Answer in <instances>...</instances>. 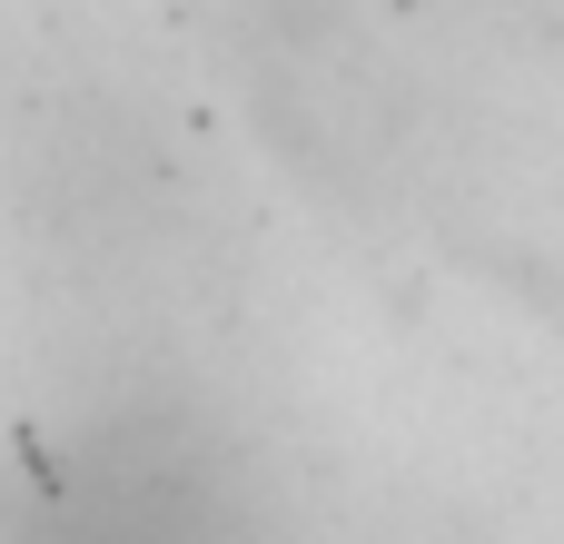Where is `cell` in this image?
Instances as JSON below:
<instances>
[{
  "mask_svg": "<svg viewBox=\"0 0 564 544\" xmlns=\"http://www.w3.org/2000/svg\"><path fill=\"white\" fill-rule=\"evenodd\" d=\"M258 149L337 218H416L466 178L476 79L387 0H218Z\"/></svg>",
  "mask_w": 564,
  "mask_h": 544,
  "instance_id": "6da1fadb",
  "label": "cell"
},
{
  "mask_svg": "<svg viewBox=\"0 0 564 544\" xmlns=\"http://www.w3.org/2000/svg\"><path fill=\"white\" fill-rule=\"evenodd\" d=\"M0 544H297L208 387L79 377L59 436L0 486Z\"/></svg>",
  "mask_w": 564,
  "mask_h": 544,
  "instance_id": "7a4b0ae2",
  "label": "cell"
},
{
  "mask_svg": "<svg viewBox=\"0 0 564 544\" xmlns=\"http://www.w3.org/2000/svg\"><path fill=\"white\" fill-rule=\"evenodd\" d=\"M426 50H446L466 79L535 69L564 50V0H387Z\"/></svg>",
  "mask_w": 564,
  "mask_h": 544,
  "instance_id": "3957f363",
  "label": "cell"
},
{
  "mask_svg": "<svg viewBox=\"0 0 564 544\" xmlns=\"http://www.w3.org/2000/svg\"><path fill=\"white\" fill-rule=\"evenodd\" d=\"M297 544H506L466 496L436 486H367L347 505H327L317 525H297Z\"/></svg>",
  "mask_w": 564,
  "mask_h": 544,
  "instance_id": "277c9868",
  "label": "cell"
}]
</instances>
